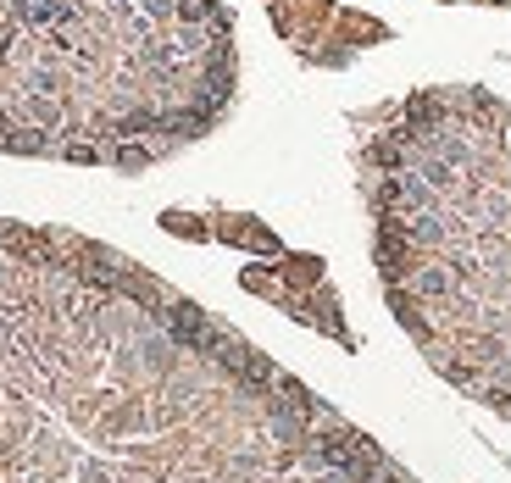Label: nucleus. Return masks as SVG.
<instances>
[{"mask_svg": "<svg viewBox=\"0 0 511 483\" xmlns=\"http://www.w3.org/2000/svg\"><path fill=\"white\" fill-rule=\"evenodd\" d=\"M0 483H417L234 323L0 217Z\"/></svg>", "mask_w": 511, "mask_h": 483, "instance_id": "f257e3e1", "label": "nucleus"}, {"mask_svg": "<svg viewBox=\"0 0 511 483\" xmlns=\"http://www.w3.org/2000/svg\"><path fill=\"white\" fill-rule=\"evenodd\" d=\"M450 6H456V0H450ZM467 6H506L511 12V0H467Z\"/></svg>", "mask_w": 511, "mask_h": 483, "instance_id": "f03ea898", "label": "nucleus"}]
</instances>
